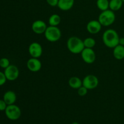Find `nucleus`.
Here are the masks:
<instances>
[{
	"label": "nucleus",
	"mask_w": 124,
	"mask_h": 124,
	"mask_svg": "<svg viewBox=\"0 0 124 124\" xmlns=\"http://www.w3.org/2000/svg\"><path fill=\"white\" fill-rule=\"evenodd\" d=\"M113 56L117 60H122L124 58V46L118 44L113 48Z\"/></svg>",
	"instance_id": "15"
},
{
	"label": "nucleus",
	"mask_w": 124,
	"mask_h": 124,
	"mask_svg": "<svg viewBox=\"0 0 124 124\" xmlns=\"http://www.w3.org/2000/svg\"><path fill=\"white\" fill-rule=\"evenodd\" d=\"M99 84V79L93 75H88L85 76L82 80V85L88 90H93L96 88Z\"/></svg>",
	"instance_id": "6"
},
{
	"label": "nucleus",
	"mask_w": 124,
	"mask_h": 124,
	"mask_svg": "<svg viewBox=\"0 0 124 124\" xmlns=\"http://www.w3.org/2000/svg\"><path fill=\"white\" fill-rule=\"evenodd\" d=\"M75 0H59L58 8L62 11H68L73 7Z\"/></svg>",
	"instance_id": "13"
},
{
	"label": "nucleus",
	"mask_w": 124,
	"mask_h": 124,
	"mask_svg": "<svg viewBox=\"0 0 124 124\" xmlns=\"http://www.w3.org/2000/svg\"><path fill=\"white\" fill-rule=\"evenodd\" d=\"M61 21V16L58 14H53L48 19V24L51 26H58Z\"/></svg>",
	"instance_id": "18"
},
{
	"label": "nucleus",
	"mask_w": 124,
	"mask_h": 124,
	"mask_svg": "<svg viewBox=\"0 0 124 124\" xmlns=\"http://www.w3.org/2000/svg\"><path fill=\"white\" fill-rule=\"evenodd\" d=\"M4 111L6 117L11 121H16L21 115L20 108L15 104L7 105Z\"/></svg>",
	"instance_id": "5"
},
{
	"label": "nucleus",
	"mask_w": 124,
	"mask_h": 124,
	"mask_svg": "<svg viewBox=\"0 0 124 124\" xmlns=\"http://www.w3.org/2000/svg\"><path fill=\"white\" fill-rule=\"evenodd\" d=\"M69 84L71 88L73 89H78L82 85V81L77 76H73L69 79Z\"/></svg>",
	"instance_id": "16"
},
{
	"label": "nucleus",
	"mask_w": 124,
	"mask_h": 124,
	"mask_svg": "<svg viewBox=\"0 0 124 124\" xmlns=\"http://www.w3.org/2000/svg\"></svg>",
	"instance_id": "29"
},
{
	"label": "nucleus",
	"mask_w": 124,
	"mask_h": 124,
	"mask_svg": "<svg viewBox=\"0 0 124 124\" xmlns=\"http://www.w3.org/2000/svg\"><path fill=\"white\" fill-rule=\"evenodd\" d=\"M10 65V62L7 58H3L0 59V67L2 69H6Z\"/></svg>",
	"instance_id": "21"
},
{
	"label": "nucleus",
	"mask_w": 124,
	"mask_h": 124,
	"mask_svg": "<svg viewBox=\"0 0 124 124\" xmlns=\"http://www.w3.org/2000/svg\"><path fill=\"white\" fill-rule=\"evenodd\" d=\"M81 54L82 60L88 64H93L96 58V55L93 48H84Z\"/></svg>",
	"instance_id": "7"
},
{
	"label": "nucleus",
	"mask_w": 124,
	"mask_h": 124,
	"mask_svg": "<svg viewBox=\"0 0 124 124\" xmlns=\"http://www.w3.org/2000/svg\"><path fill=\"white\" fill-rule=\"evenodd\" d=\"M3 100L7 105H12V104H14L16 101V95L13 91H7L4 94Z\"/></svg>",
	"instance_id": "14"
},
{
	"label": "nucleus",
	"mask_w": 124,
	"mask_h": 124,
	"mask_svg": "<svg viewBox=\"0 0 124 124\" xmlns=\"http://www.w3.org/2000/svg\"><path fill=\"white\" fill-rule=\"evenodd\" d=\"M84 44L85 48H93L96 45V41L92 38H87L84 40Z\"/></svg>",
	"instance_id": "20"
},
{
	"label": "nucleus",
	"mask_w": 124,
	"mask_h": 124,
	"mask_svg": "<svg viewBox=\"0 0 124 124\" xmlns=\"http://www.w3.org/2000/svg\"><path fill=\"white\" fill-rule=\"evenodd\" d=\"M122 2H124V0H122Z\"/></svg>",
	"instance_id": "28"
},
{
	"label": "nucleus",
	"mask_w": 124,
	"mask_h": 124,
	"mask_svg": "<svg viewBox=\"0 0 124 124\" xmlns=\"http://www.w3.org/2000/svg\"><path fill=\"white\" fill-rule=\"evenodd\" d=\"M116 19V15L114 11L110 9L102 11L101 13L99 15L98 21L102 26H110L112 25Z\"/></svg>",
	"instance_id": "3"
},
{
	"label": "nucleus",
	"mask_w": 124,
	"mask_h": 124,
	"mask_svg": "<svg viewBox=\"0 0 124 124\" xmlns=\"http://www.w3.org/2000/svg\"><path fill=\"white\" fill-rule=\"evenodd\" d=\"M101 28L102 25L98 20H92L87 24V31L93 35L98 33L101 30Z\"/></svg>",
	"instance_id": "12"
},
{
	"label": "nucleus",
	"mask_w": 124,
	"mask_h": 124,
	"mask_svg": "<svg viewBox=\"0 0 124 124\" xmlns=\"http://www.w3.org/2000/svg\"><path fill=\"white\" fill-rule=\"evenodd\" d=\"M109 2L108 0H97L96 6L100 10H106L109 9Z\"/></svg>",
	"instance_id": "19"
},
{
	"label": "nucleus",
	"mask_w": 124,
	"mask_h": 124,
	"mask_svg": "<svg viewBox=\"0 0 124 124\" xmlns=\"http://www.w3.org/2000/svg\"><path fill=\"white\" fill-rule=\"evenodd\" d=\"M122 0H110L109 2V9L113 11L119 10L123 6Z\"/></svg>",
	"instance_id": "17"
},
{
	"label": "nucleus",
	"mask_w": 124,
	"mask_h": 124,
	"mask_svg": "<svg viewBox=\"0 0 124 124\" xmlns=\"http://www.w3.org/2000/svg\"><path fill=\"white\" fill-rule=\"evenodd\" d=\"M7 105L6 102H5L2 99H0V111H5L7 108Z\"/></svg>",
	"instance_id": "25"
},
{
	"label": "nucleus",
	"mask_w": 124,
	"mask_h": 124,
	"mask_svg": "<svg viewBox=\"0 0 124 124\" xmlns=\"http://www.w3.org/2000/svg\"><path fill=\"white\" fill-rule=\"evenodd\" d=\"M7 80V79L6 78V76H5L4 73H2L1 71H0V86L4 84Z\"/></svg>",
	"instance_id": "23"
},
{
	"label": "nucleus",
	"mask_w": 124,
	"mask_h": 124,
	"mask_svg": "<svg viewBox=\"0 0 124 124\" xmlns=\"http://www.w3.org/2000/svg\"><path fill=\"white\" fill-rule=\"evenodd\" d=\"M4 74L7 80L10 81H15L18 78L19 75V71L18 68L16 65H10L5 69Z\"/></svg>",
	"instance_id": "8"
},
{
	"label": "nucleus",
	"mask_w": 124,
	"mask_h": 124,
	"mask_svg": "<svg viewBox=\"0 0 124 124\" xmlns=\"http://www.w3.org/2000/svg\"><path fill=\"white\" fill-rule=\"evenodd\" d=\"M87 93H88V89L83 85L78 89V94L80 96H85L87 94Z\"/></svg>",
	"instance_id": "22"
},
{
	"label": "nucleus",
	"mask_w": 124,
	"mask_h": 124,
	"mask_svg": "<svg viewBox=\"0 0 124 124\" xmlns=\"http://www.w3.org/2000/svg\"><path fill=\"white\" fill-rule=\"evenodd\" d=\"M119 34L113 29L105 30L102 35V41L105 46L111 48H115L119 44Z\"/></svg>",
	"instance_id": "1"
},
{
	"label": "nucleus",
	"mask_w": 124,
	"mask_h": 124,
	"mask_svg": "<svg viewBox=\"0 0 124 124\" xmlns=\"http://www.w3.org/2000/svg\"><path fill=\"white\" fill-rule=\"evenodd\" d=\"M59 0H46V2L49 6L52 7H56L58 6Z\"/></svg>",
	"instance_id": "24"
},
{
	"label": "nucleus",
	"mask_w": 124,
	"mask_h": 124,
	"mask_svg": "<svg viewBox=\"0 0 124 124\" xmlns=\"http://www.w3.org/2000/svg\"><path fill=\"white\" fill-rule=\"evenodd\" d=\"M42 47L39 43L33 42L30 44L29 47V53L32 58H39L42 54Z\"/></svg>",
	"instance_id": "9"
},
{
	"label": "nucleus",
	"mask_w": 124,
	"mask_h": 124,
	"mask_svg": "<svg viewBox=\"0 0 124 124\" xmlns=\"http://www.w3.org/2000/svg\"><path fill=\"white\" fill-rule=\"evenodd\" d=\"M27 67L30 71L38 72L41 69L42 63L38 58L31 57L27 62Z\"/></svg>",
	"instance_id": "10"
},
{
	"label": "nucleus",
	"mask_w": 124,
	"mask_h": 124,
	"mask_svg": "<svg viewBox=\"0 0 124 124\" xmlns=\"http://www.w3.org/2000/svg\"><path fill=\"white\" fill-rule=\"evenodd\" d=\"M71 124H79L78 122H73V123Z\"/></svg>",
	"instance_id": "27"
},
{
	"label": "nucleus",
	"mask_w": 124,
	"mask_h": 124,
	"mask_svg": "<svg viewBox=\"0 0 124 124\" xmlns=\"http://www.w3.org/2000/svg\"><path fill=\"white\" fill-rule=\"evenodd\" d=\"M67 48L71 53L79 54L84 49V41L77 36L70 37L67 42Z\"/></svg>",
	"instance_id": "2"
},
{
	"label": "nucleus",
	"mask_w": 124,
	"mask_h": 124,
	"mask_svg": "<svg viewBox=\"0 0 124 124\" xmlns=\"http://www.w3.org/2000/svg\"><path fill=\"white\" fill-rule=\"evenodd\" d=\"M119 44L124 46V37L120 38L119 41Z\"/></svg>",
	"instance_id": "26"
},
{
	"label": "nucleus",
	"mask_w": 124,
	"mask_h": 124,
	"mask_svg": "<svg viewBox=\"0 0 124 124\" xmlns=\"http://www.w3.org/2000/svg\"><path fill=\"white\" fill-rule=\"evenodd\" d=\"M45 38L47 41L50 42H56L60 39L61 37V31L57 26H50L47 27L44 33Z\"/></svg>",
	"instance_id": "4"
},
{
	"label": "nucleus",
	"mask_w": 124,
	"mask_h": 124,
	"mask_svg": "<svg viewBox=\"0 0 124 124\" xmlns=\"http://www.w3.org/2000/svg\"><path fill=\"white\" fill-rule=\"evenodd\" d=\"M47 28L46 23L42 20H36L31 24V30L35 33L38 35L44 33Z\"/></svg>",
	"instance_id": "11"
}]
</instances>
